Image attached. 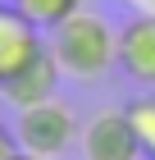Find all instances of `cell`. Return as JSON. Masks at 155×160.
<instances>
[{"label": "cell", "mask_w": 155, "mask_h": 160, "mask_svg": "<svg viewBox=\"0 0 155 160\" xmlns=\"http://www.w3.org/2000/svg\"><path fill=\"white\" fill-rule=\"evenodd\" d=\"M119 69L137 87H155V9H137L119 28Z\"/></svg>", "instance_id": "obj_5"}, {"label": "cell", "mask_w": 155, "mask_h": 160, "mask_svg": "<svg viewBox=\"0 0 155 160\" xmlns=\"http://www.w3.org/2000/svg\"><path fill=\"white\" fill-rule=\"evenodd\" d=\"M78 133H82V123L73 114V105L60 101V96L46 101V105H32V110H18V119H14L18 151H27V156H36V160L64 156V151L78 142Z\"/></svg>", "instance_id": "obj_2"}, {"label": "cell", "mask_w": 155, "mask_h": 160, "mask_svg": "<svg viewBox=\"0 0 155 160\" xmlns=\"http://www.w3.org/2000/svg\"><path fill=\"white\" fill-rule=\"evenodd\" d=\"M41 50H46V32L32 28L23 14L5 0V5H0V82L14 78L18 69H27Z\"/></svg>", "instance_id": "obj_6"}, {"label": "cell", "mask_w": 155, "mask_h": 160, "mask_svg": "<svg viewBox=\"0 0 155 160\" xmlns=\"http://www.w3.org/2000/svg\"><path fill=\"white\" fill-rule=\"evenodd\" d=\"M14 160H36V156H27V151H18V156H14Z\"/></svg>", "instance_id": "obj_10"}, {"label": "cell", "mask_w": 155, "mask_h": 160, "mask_svg": "<svg viewBox=\"0 0 155 160\" xmlns=\"http://www.w3.org/2000/svg\"><path fill=\"white\" fill-rule=\"evenodd\" d=\"M60 60L50 55V46L36 55L27 69H18L14 78H5L0 82V101L5 105H14V110H32V105H46V101L60 96Z\"/></svg>", "instance_id": "obj_4"}, {"label": "cell", "mask_w": 155, "mask_h": 160, "mask_svg": "<svg viewBox=\"0 0 155 160\" xmlns=\"http://www.w3.org/2000/svg\"><path fill=\"white\" fill-rule=\"evenodd\" d=\"M123 114H128L132 133H137L146 160H151V156H155V92H137V96L123 105Z\"/></svg>", "instance_id": "obj_8"}, {"label": "cell", "mask_w": 155, "mask_h": 160, "mask_svg": "<svg viewBox=\"0 0 155 160\" xmlns=\"http://www.w3.org/2000/svg\"><path fill=\"white\" fill-rule=\"evenodd\" d=\"M14 156H18V137L9 123H0V160H14Z\"/></svg>", "instance_id": "obj_9"}, {"label": "cell", "mask_w": 155, "mask_h": 160, "mask_svg": "<svg viewBox=\"0 0 155 160\" xmlns=\"http://www.w3.org/2000/svg\"><path fill=\"white\" fill-rule=\"evenodd\" d=\"M146 9H155V0H146Z\"/></svg>", "instance_id": "obj_11"}, {"label": "cell", "mask_w": 155, "mask_h": 160, "mask_svg": "<svg viewBox=\"0 0 155 160\" xmlns=\"http://www.w3.org/2000/svg\"><path fill=\"white\" fill-rule=\"evenodd\" d=\"M50 55L73 78H100L119 64V28L96 9H78L50 32Z\"/></svg>", "instance_id": "obj_1"}, {"label": "cell", "mask_w": 155, "mask_h": 160, "mask_svg": "<svg viewBox=\"0 0 155 160\" xmlns=\"http://www.w3.org/2000/svg\"><path fill=\"white\" fill-rule=\"evenodd\" d=\"M78 151L82 160H146L142 142L132 133L123 105H109V110H96L78 133Z\"/></svg>", "instance_id": "obj_3"}, {"label": "cell", "mask_w": 155, "mask_h": 160, "mask_svg": "<svg viewBox=\"0 0 155 160\" xmlns=\"http://www.w3.org/2000/svg\"><path fill=\"white\" fill-rule=\"evenodd\" d=\"M151 160H155V156H151Z\"/></svg>", "instance_id": "obj_13"}, {"label": "cell", "mask_w": 155, "mask_h": 160, "mask_svg": "<svg viewBox=\"0 0 155 160\" xmlns=\"http://www.w3.org/2000/svg\"><path fill=\"white\" fill-rule=\"evenodd\" d=\"M9 5L23 14L32 28H41V32H55L64 18H73V14L82 9V0H9Z\"/></svg>", "instance_id": "obj_7"}, {"label": "cell", "mask_w": 155, "mask_h": 160, "mask_svg": "<svg viewBox=\"0 0 155 160\" xmlns=\"http://www.w3.org/2000/svg\"><path fill=\"white\" fill-rule=\"evenodd\" d=\"M0 5H5V0H0Z\"/></svg>", "instance_id": "obj_12"}]
</instances>
